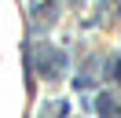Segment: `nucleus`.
<instances>
[{
  "label": "nucleus",
  "instance_id": "nucleus-1",
  "mask_svg": "<svg viewBox=\"0 0 121 118\" xmlns=\"http://www.w3.org/2000/svg\"><path fill=\"white\" fill-rule=\"evenodd\" d=\"M99 111H103V118H121V107H114V103L106 100V96L99 100Z\"/></svg>",
  "mask_w": 121,
  "mask_h": 118
}]
</instances>
